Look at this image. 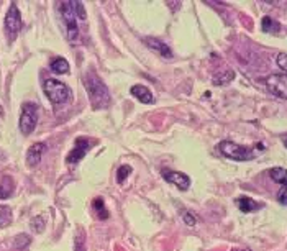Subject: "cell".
Wrapping results in <instances>:
<instances>
[{
  "label": "cell",
  "instance_id": "obj_25",
  "mask_svg": "<svg viewBox=\"0 0 287 251\" xmlns=\"http://www.w3.org/2000/svg\"><path fill=\"white\" fill-rule=\"evenodd\" d=\"M285 148H287V140H285Z\"/></svg>",
  "mask_w": 287,
  "mask_h": 251
},
{
  "label": "cell",
  "instance_id": "obj_4",
  "mask_svg": "<svg viewBox=\"0 0 287 251\" xmlns=\"http://www.w3.org/2000/svg\"><path fill=\"white\" fill-rule=\"evenodd\" d=\"M22 30V15L20 10L15 4H10V9L5 15V35H7V41L12 43L15 41Z\"/></svg>",
  "mask_w": 287,
  "mask_h": 251
},
{
  "label": "cell",
  "instance_id": "obj_12",
  "mask_svg": "<svg viewBox=\"0 0 287 251\" xmlns=\"http://www.w3.org/2000/svg\"><path fill=\"white\" fill-rule=\"evenodd\" d=\"M132 96L136 97L143 104H153L154 102V96L151 94V91L145 86H133L132 87Z\"/></svg>",
  "mask_w": 287,
  "mask_h": 251
},
{
  "label": "cell",
  "instance_id": "obj_1",
  "mask_svg": "<svg viewBox=\"0 0 287 251\" xmlns=\"http://www.w3.org/2000/svg\"><path fill=\"white\" fill-rule=\"evenodd\" d=\"M84 84L87 87V94H89L93 109H107L110 105V94L107 86L97 77V74L93 71L85 72Z\"/></svg>",
  "mask_w": 287,
  "mask_h": 251
},
{
  "label": "cell",
  "instance_id": "obj_14",
  "mask_svg": "<svg viewBox=\"0 0 287 251\" xmlns=\"http://www.w3.org/2000/svg\"><path fill=\"white\" fill-rule=\"evenodd\" d=\"M49 67H51V71L56 74H67L69 72V62H67L64 58H54L51 61V64H49Z\"/></svg>",
  "mask_w": 287,
  "mask_h": 251
},
{
  "label": "cell",
  "instance_id": "obj_19",
  "mask_svg": "<svg viewBox=\"0 0 287 251\" xmlns=\"http://www.w3.org/2000/svg\"><path fill=\"white\" fill-rule=\"evenodd\" d=\"M72 4V9H74V14H76L80 20H85L87 15H85V12H84V4L82 2H71Z\"/></svg>",
  "mask_w": 287,
  "mask_h": 251
},
{
  "label": "cell",
  "instance_id": "obj_9",
  "mask_svg": "<svg viewBox=\"0 0 287 251\" xmlns=\"http://www.w3.org/2000/svg\"><path fill=\"white\" fill-rule=\"evenodd\" d=\"M163 178L177 187L180 191H187L190 187V178L184 173L179 171H163Z\"/></svg>",
  "mask_w": 287,
  "mask_h": 251
},
{
  "label": "cell",
  "instance_id": "obj_16",
  "mask_svg": "<svg viewBox=\"0 0 287 251\" xmlns=\"http://www.w3.org/2000/svg\"><path fill=\"white\" fill-rule=\"evenodd\" d=\"M14 181L12 178H4L2 183H0V199H7L12 196V192H14Z\"/></svg>",
  "mask_w": 287,
  "mask_h": 251
},
{
  "label": "cell",
  "instance_id": "obj_17",
  "mask_svg": "<svg viewBox=\"0 0 287 251\" xmlns=\"http://www.w3.org/2000/svg\"><path fill=\"white\" fill-rule=\"evenodd\" d=\"M92 205H93V210L97 212L99 218H101V220H107V218H109V212L105 210V204H104V200H102L101 197L93 199Z\"/></svg>",
  "mask_w": 287,
  "mask_h": 251
},
{
  "label": "cell",
  "instance_id": "obj_23",
  "mask_svg": "<svg viewBox=\"0 0 287 251\" xmlns=\"http://www.w3.org/2000/svg\"><path fill=\"white\" fill-rule=\"evenodd\" d=\"M76 251H84V233H82V230L79 231V235L76 238Z\"/></svg>",
  "mask_w": 287,
  "mask_h": 251
},
{
  "label": "cell",
  "instance_id": "obj_24",
  "mask_svg": "<svg viewBox=\"0 0 287 251\" xmlns=\"http://www.w3.org/2000/svg\"><path fill=\"white\" fill-rule=\"evenodd\" d=\"M184 220L187 225H196V215H192V213H185V217H184Z\"/></svg>",
  "mask_w": 287,
  "mask_h": 251
},
{
  "label": "cell",
  "instance_id": "obj_10",
  "mask_svg": "<svg viewBox=\"0 0 287 251\" xmlns=\"http://www.w3.org/2000/svg\"><path fill=\"white\" fill-rule=\"evenodd\" d=\"M45 151H46L45 143H35L33 146H30V149L27 151V164L28 166H36L41 161V156Z\"/></svg>",
  "mask_w": 287,
  "mask_h": 251
},
{
  "label": "cell",
  "instance_id": "obj_22",
  "mask_svg": "<svg viewBox=\"0 0 287 251\" xmlns=\"http://www.w3.org/2000/svg\"><path fill=\"white\" fill-rule=\"evenodd\" d=\"M277 200L282 205H287V186H284L282 189L279 191V194H277Z\"/></svg>",
  "mask_w": 287,
  "mask_h": 251
},
{
  "label": "cell",
  "instance_id": "obj_8",
  "mask_svg": "<svg viewBox=\"0 0 287 251\" xmlns=\"http://www.w3.org/2000/svg\"><path fill=\"white\" fill-rule=\"evenodd\" d=\"M92 146H93L92 140H87V138H77L76 143H74V148L69 151V154H67L66 162L67 164H76V162H79L84 158Z\"/></svg>",
  "mask_w": 287,
  "mask_h": 251
},
{
  "label": "cell",
  "instance_id": "obj_21",
  "mask_svg": "<svg viewBox=\"0 0 287 251\" xmlns=\"http://www.w3.org/2000/svg\"><path fill=\"white\" fill-rule=\"evenodd\" d=\"M276 61H277V66L280 69H284V71L287 72V53H279Z\"/></svg>",
  "mask_w": 287,
  "mask_h": 251
},
{
  "label": "cell",
  "instance_id": "obj_2",
  "mask_svg": "<svg viewBox=\"0 0 287 251\" xmlns=\"http://www.w3.org/2000/svg\"><path fill=\"white\" fill-rule=\"evenodd\" d=\"M43 89H45L46 97L51 100L54 105L64 104V102H67V100L71 99V89L64 82H61V80L46 79Z\"/></svg>",
  "mask_w": 287,
  "mask_h": 251
},
{
  "label": "cell",
  "instance_id": "obj_15",
  "mask_svg": "<svg viewBox=\"0 0 287 251\" xmlns=\"http://www.w3.org/2000/svg\"><path fill=\"white\" fill-rule=\"evenodd\" d=\"M269 176H271V179L274 181V183L287 186V169H284V168H272L271 171H269Z\"/></svg>",
  "mask_w": 287,
  "mask_h": 251
},
{
  "label": "cell",
  "instance_id": "obj_18",
  "mask_svg": "<svg viewBox=\"0 0 287 251\" xmlns=\"http://www.w3.org/2000/svg\"><path fill=\"white\" fill-rule=\"evenodd\" d=\"M261 28H263V31H266V33H276V31H279V23L274 22L271 17H264L263 22H261Z\"/></svg>",
  "mask_w": 287,
  "mask_h": 251
},
{
  "label": "cell",
  "instance_id": "obj_20",
  "mask_svg": "<svg viewBox=\"0 0 287 251\" xmlns=\"http://www.w3.org/2000/svg\"><path fill=\"white\" fill-rule=\"evenodd\" d=\"M132 173V168L130 166H122V168H118V173H117V181L118 183H123L125 178Z\"/></svg>",
  "mask_w": 287,
  "mask_h": 251
},
{
  "label": "cell",
  "instance_id": "obj_5",
  "mask_svg": "<svg viewBox=\"0 0 287 251\" xmlns=\"http://www.w3.org/2000/svg\"><path fill=\"white\" fill-rule=\"evenodd\" d=\"M38 123V109L35 104H25L22 107V115H20V131L23 135H31Z\"/></svg>",
  "mask_w": 287,
  "mask_h": 251
},
{
  "label": "cell",
  "instance_id": "obj_6",
  "mask_svg": "<svg viewBox=\"0 0 287 251\" xmlns=\"http://www.w3.org/2000/svg\"><path fill=\"white\" fill-rule=\"evenodd\" d=\"M61 15H62V18H64V23H66L67 38H69L71 43H76L77 36H79V28H77L76 14H74V9H72L71 2H62L61 4Z\"/></svg>",
  "mask_w": 287,
  "mask_h": 251
},
{
  "label": "cell",
  "instance_id": "obj_26",
  "mask_svg": "<svg viewBox=\"0 0 287 251\" xmlns=\"http://www.w3.org/2000/svg\"><path fill=\"white\" fill-rule=\"evenodd\" d=\"M245 251H249V249H245Z\"/></svg>",
  "mask_w": 287,
  "mask_h": 251
},
{
  "label": "cell",
  "instance_id": "obj_13",
  "mask_svg": "<svg viewBox=\"0 0 287 251\" xmlns=\"http://www.w3.org/2000/svg\"><path fill=\"white\" fill-rule=\"evenodd\" d=\"M236 204H238V209L241 212H245V213L256 212V210H259V207H261L258 202H254V200L249 199V197H240L238 200H236Z\"/></svg>",
  "mask_w": 287,
  "mask_h": 251
},
{
  "label": "cell",
  "instance_id": "obj_3",
  "mask_svg": "<svg viewBox=\"0 0 287 251\" xmlns=\"http://www.w3.org/2000/svg\"><path fill=\"white\" fill-rule=\"evenodd\" d=\"M218 149H220V153L223 156H227V158L235 159V161H249V159L254 158L253 149H249L246 146H241V145H238V143L230 141V140L222 141L220 145H218Z\"/></svg>",
  "mask_w": 287,
  "mask_h": 251
},
{
  "label": "cell",
  "instance_id": "obj_7",
  "mask_svg": "<svg viewBox=\"0 0 287 251\" xmlns=\"http://www.w3.org/2000/svg\"><path fill=\"white\" fill-rule=\"evenodd\" d=\"M266 87L271 94L280 99H287V76L285 74H272V76L264 79Z\"/></svg>",
  "mask_w": 287,
  "mask_h": 251
},
{
  "label": "cell",
  "instance_id": "obj_11",
  "mask_svg": "<svg viewBox=\"0 0 287 251\" xmlns=\"http://www.w3.org/2000/svg\"><path fill=\"white\" fill-rule=\"evenodd\" d=\"M145 43L146 45L154 49L156 53H159L163 58H172V51H171V48L166 45V43H163L161 40L158 38H145Z\"/></svg>",
  "mask_w": 287,
  "mask_h": 251
}]
</instances>
